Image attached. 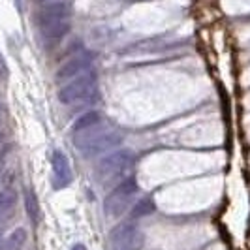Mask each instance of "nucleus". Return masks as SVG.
I'll use <instances>...</instances> for the list:
<instances>
[{
  "mask_svg": "<svg viewBox=\"0 0 250 250\" xmlns=\"http://www.w3.org/2000/svg\"><path fill=\"white\" fill-rule=\"evenodd\" d=\"M90 61H92V57L88 53H77L75 57H72L70 61H66L61 66V70L57 72V81L68 83L70 79H74V77L81 75L83 72H87L90 68Z\"/></svg>",
  "mask_w": 250,
  "mask_h": 250,
  "instance_id": "nucleus-5",
  "label": "nucleus"
},
{
  "mask_svg": "<svg viewBox=\"0 0 250 250\" xmlns=\"http://www.w3.org/2000/svg\"><path fill=\"white\" fill-rule=\"evenodd\" d=\"M136 192H138V183L132 177L125 179L117 187H113L111 192L104 200V211H105V214L111 216V218H119L123 213H126L130 209V203L134 200Z\"/></svg>",
  "mask_w": 250,
  "mask_h": 250,
  "instance_id": "nucleus-4",
  "label": "nucleus"
},
{
  "mask_svg": "<svg viewBox=\"0 0 250 250\" xmlns=\"http://www.w3.org/2000/svg\"><path fill=\"white\" fill-rule=\"evenodd\" d=\"M25 211L28 214V218L38 224V220H40V203H38V198L36 194L30 190V188H26L25 190Z\"/></svg>",
  "mask_w": 250,
  "mask_h": 250,
  "instance_id": "nucleus-10",
  "label": "nucleus"
},
{
  "mask_svg": "<svg viewBox=\"0 0 250 250\" xmlns=\"http://www.w3.org/2000/svg\"><path fill=\"white\" fill-rule=\"evenodd\" d=\"M40 28H42L43 38L57 42V40H61V38H64L66 34H68V30H70V21H68V19H64V21L49 23V25H45V26H40Z\"/></svg>",
  "mask_w": 250,
  "mask_h": 250,
  "instance_id": "nucleus-8",
  "label": "nucleus"
},
{
  "mask_svg": "<svg viewBox=\"0 0 250 250\" xmlns=\"http://www.w3.org/2000/svg\"><path fill=\"white\" fill-rule=\"evenodd\" d=\"M4 74H6V64L2 61V57H0V77H4Z\"/></svg>",
  "mask_w": 250,
  "mask_h": 250,
  "instance_id": "nucleus-16",
  "label": "nucleus"
},
{
  "mask_svg": "<svg viewBox=\"0 0 250 250\" xmlns=\"http://www.w3.org/2000/svg\"><path fill=\"white\" fill-rule=\"evenodd\" d=\"M72 250H87V249H85V245H79V243H77V245L72 247Z\"/></svg>",
  "mask_w": 250,
  "mask_h": 250,
  "instance_id": "nucleus-17",
  "label": "nucleus"
},
{
  "mask_svg": "<svg viewBox=\"0 0 250 250\" xmlns=\"http://www.w3.org/2000/svg\"><path fill=\"white\" fill-rule=\"evenodd\" d=\"M36 2H51V0H36Z\"/></svg>",
  "mask_w": 250,
  "mask_h": 250,
  "instance_id": "nucleus-18",
  "label": "nucleus"
},
{
  "mask_svg": "<svg viewBox=\"0 0 250 250\" xmlns=\"http://www.w3.org/2000/svg\"><path fill=\"white\" fill-rule=\"evenodd\" d=\"M154 211V203L150 200H139L136 205H132V211H130V218L132 220H138L143 216H149Z\"/></svg>",
  "mask_w": 250,
  "mask_h": 250,
  "instance_id": "nucleus-12",
  "label": "nucleus"
},
{
  "mask_svg": "<svg viewBox=\"0 0 250 250\" xmlns=\"http://www.w3.org/2000/svg\"><path fill=\"white\" fill-rule=\"evenodd\" d=\"M136 228L132 226V222L128 220V222H125V224H121V226H117V229H113V243L115 245H119L121 247V243L125 241L132 231H134Z\"/></svg>",
  "mask_w": 250,
  "mask_h": 250,
  "instance_id": "nucleus-15",
  "label": "nucleus"
},
{
  "mask_svg": "<svg viewBox=\"0 0 250 250\" xmlns=\"http://www.w3.org/2000/svg\"><path fill=\"white\" fill-rule=\"evenodd\" d=\"M70 15V8L68 4L62 2V0H51V2H45L40 12L36 13V19H38V25L40 26H45L49 23H57V21H64L68 19Z\"/></svg>",
  "mask_w": 250,
  "mask_h": 250,
  "instance_id": "nucleus-6",
  "label": "nucleus"
},
{
  "mask_svg": "<svg viewBox=\"0 0 250 250\" xmlns=\"http://www.w3.org/2000/svg\"><path fill=\"white\" fill-rule=\"evenodd\" d=\"M98 123H100V113L88 111V113H85V115H81L74 123V132H81V130L90 128V126L98 125Z\"/></svg>",
  "mask_w": 250,
  "mask_h": 250,
  "instance_id": "nucleus-11",
  "label": "nucleus"
},
{
  "mask_svg": "<svg viewBox=\"0 0 250 250\" xmlns=\"http://www.w3.org/2000/svg\"><path fill=\"white\" fill-rule=\"evenodd\" d=\"M143 243H145L143 233L138 231V229H134V231L121 243V250H141L143 249Z\"/></svg>",
  "mask_w": 250,
  "mask_h": 250,
  "instance_id": "nucleus-13",
  "label": "nucleus"
},
{
  "mask_svg": "<svg viewBox=\"0 0 250 250\" xmlns=\"http://www.w3.org/2000/svg\"><path fill=\"white\" fill-rule=\"evenodd\" d=\"M132 167H134V152L115 150L96 164L94 173H96L98 183L105 185V187H113V185L117 187L119 183L128 179V173L132 171Z\"/></svg>",
  "mask_w": 250,
  "mask_h": 250,
  "instance_id": "nucleus-2",
  "label": "nucleus"
},
{
  "mask_svg": "<svg viewBox=\"0 0 250 250\" xmlns=\"http://www.w3.org/2000/svg\"><path fill=\"white\" fill-rule=\"evenodd\" d=\"M100 125V123H98ZM98 125L90 126V128H85L81 132H74V143L77 150L87 156V158H92V156H100L105 150L113 149L121 143V134L117 130H109V128H102L98 130Z\"/></svg>",
  "mask_w": 250,
  "mask_h": 250,
  "instance_id": "nucleus-1",
  "label": "nucleus"
},
{
  "mask_svg": "<svg viewBox=\"0 0 250 250\" xmlns=\"http://www.w3.org/2000/svg\"><path fill=\"white\" fill-rule=\"evenodd\" d=\"M96 96V74L88 68L87 72L70 79L59 90V100L62 104H75L81 100H90Z\"/></svg>",
  "mask_w": 250,
  "mask_h": 250,
  "instance_id": "nucleus-3",
  "label": "nucleus"
},
{
  "mask_svg": "<svg viewBox=\"0 0 250 250\" xmlns=\"http://www.w3.org/2000/svg\"><path fill=\"white\" fill-rule=\"evenodd\" d=\"M15 203V192L12 188H6V190H0V216L4 213H8Z\"/></svg>",
  "mask_w": 250,
  "mask_h": 250,
  "instance_id": "nucleus-14",
  "label": "nucleus"
},
{
  "mask_svg": "<svg viewBox=\"0 0 250 250\" xmlns=\"http://www.w3.org/2000/svg\"><path fill=\"white\" fill-rule=\"evenodd\" d=\"M25 243H26V229L25 228H17L0 245V250H21Z\"/></svg>",
  "mask_w": 250,
  "mask_h": 250,
  "instance_id": "nucleus-9",
  "label": "nucleus"
},
{
  "mask_svg": "<svg viewBox=\"0 0 250 250\" xmlns=\"http://www.w3.org/2000/svg\"><path fill=\"white\" fill-rule=\"evenodd\" d=\"M51 166H53V185H55V188L68 187L72 181V169H70V164H68V158L64 156V152L55 150L51 156Z\"/></svg>",
  "mask_w": 250,
  "mask_h": 250,
  "instance_id": "nucleus-7",
  "label": "nucleus"
}]
</instances>
